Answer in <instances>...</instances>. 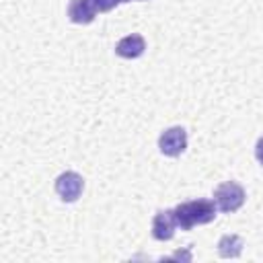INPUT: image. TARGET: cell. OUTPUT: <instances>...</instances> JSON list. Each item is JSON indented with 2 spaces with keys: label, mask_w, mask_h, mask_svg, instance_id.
Segmentation results:
<instances>
[{
  "label": "cell",
  "mask_w": 263,
  "mask_h": 263,
  "mask_svg": "<svg viewBox=\"0 0 263 263\" xmlns=\"http://www.w3.org/2000/svg\"><path fill=\"white\" fill-rule=\"evenodd\" d=\"M245 199H247V193H245L242 185H238L236 181H224L214 189V201H216L218 210L224 214H232V212L240 210Z\"/></svg>",
  "instance_id": "cell-2"
},
{
  "label": "cell",
  "mask_w": 263,
  "mask_h": 263,
  "mask_svg": "<svg viewBox=\"0 0 263 263\" xmlns=\"http://www.w3.org/2000/svg\"><path fill=\"white\" fill-rule=\"evenodd\" d=\"M177 220L173 210H160L152 218V238L156 240H171L177 230Z\"/></svg>",
  "instance_id": "cell-5"
},
{
  "label": "cell",
  "mask_w": 263,
  "mask_h": 263,
  "mask_svg": "<svg viewBox=\"0 0 263 263\" xmlns=\"http://www.w3.org/2000/svg\"><path fill=\"white\" fill-rule=\"evenodd\" d=\"M242 247H245V240L238 234H224L218 240V255L224 259H236L240 257Z\"/></svg>",
  "instance_id": "cell-8"
},
{
  "label": "cell",
  "mask_w": 263,
  "mask_h": 263,
  "mask_svg": "<svg viewBox=\"0 0 263 263\" xmlns=\"http://www.w3.org/2000/svg\"><path fill=\"white\" fill-rule=\"evenodd\" d=\"M158 148L164 156H171V158L181 156L187 148V129L181 127V125L164 129L158 138Z\"/></svg>",
  "instance_id": "cell-4"
},
{
  "label": "cell",
  "mask_w": 263,
  "mask_h": 263,
  "mask_svg": "<svg viewBox=\"0 0 263 263\" xmlns=\"http://www.w3.org/2000/svg\"><path fill=\"white\" fill-rule=\"evenodd\" d=\"M92 2H95V6H97L99 12H109V10H113L117 4H121L123 0H92Z\"/></svg>",
  "instance_id": "cell-9"
},
{
  "label": "cell",
  "mask_w": 263,
  "mask_h": 263,
  "mask_svg": "<svg viewBox=\"0 0 263 263\" xmlns=\"http://www.w3.org/2000/svg\"><path fill=\"white\" fill-rule=\"evenodd\" d=\"M146 51V41L140 33H132V35H125L117 41L115 45V53L123 60H136L140 58L142 53Z\"/></svg>",
  "instance_id": "cell-6"
},
{
  "label": "cell",
  "mask_w": 263,
  "mask_h": 263,
  "mask_svg": "<svg viewBox=\"0 0 263 263\" xmlns=\"http://www.w3.org/2000/svg\"><path fill=\"white\" fill-rule=\"evenodd\" d=\"M97 6L92 0H70L68 4V18L74 25H90L97 16Z\"/></svg>",
  "instance_id": "cell-7"
},
{
  "label": "cell",
  "mask_w": 263,
  "mask_h": 263,
  "mask_svg": "<svg viewBox=\"0 0 263 263\" xmlns=\"http://www.w3.org/2000/svg\"><path fill=\"white\" fill-rule=\"evenodd\" d=\"M127 2H132V0H127ZM138 2H144V0H138Z\"/></svg>",
  "instance_id": "cell-11"
},
{
  "label": "cell",
  "mask_w": 263,
  "mask_h": 263,
  "mask_svg": "<svg viewBox=\"0 0 263 263\" xmlns=\"http://www.w3.org/2000/svg\"><path fill=\"white\" fill-rule=\"evenodd\" d=\"M255 158H257V162L263 166V136L257 140V144H255Z\"/></svg>",
  "instance_id": "cell-10"
},
{
  "label": "cell",
  "mask_w": 263,
  "mask_h": 263,
  "mask_svg": "<svg viewBox=\"0 0 263 263\" xmlns=\"http://www.w3.org/2000/svg\"><path fill=\"white\" fill-rule=\"evenodd\" d=\"M53 189H55V193L60 195L62 201L74 203V201L82 195L84 179H82V175H78L76 171H66V173L58 175V179H55V183H53Z\"/></svg>",
  "instance_id": "cell-3"
},
{
  "label": "cell",
  "mask_w": 263,
  "mask_h": 263,
  "mask_svg": "<svg viewBox=\"0 0 263 263\" xmlns=\"http://www.w3.org/2000/svg\"><path fill=\"white\" fill-rule=\"evenodd\" d=\"M173 212H175L177 226L181 230H191L193 226L210 224L216 218L218 205L214 199H191V201L179 203L177 208H173Z\"/></svg>",
  "instance_id": "cell-1"
}]
</instances>
